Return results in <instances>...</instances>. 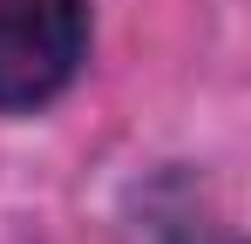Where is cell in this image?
<instances>
[{
    "label": "cell",
    "instance_id": "1",
    "mask_svg": "<svg viewBox=\"0 0 251 244\" xmlns=\"http://www.w3.org/2000/svg\"><path fill=\"white\" fill-rule=\"evenodd\" d=\"M88 54L82 0H0V109L54 102Z\"/></svg>",
    "mask_w": 251,
    "mask_h": 244
}]
</instances>
